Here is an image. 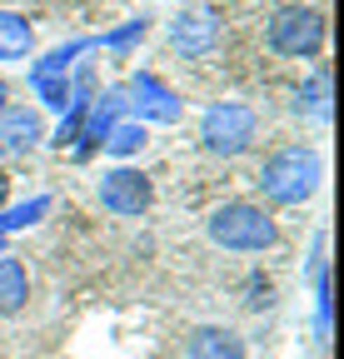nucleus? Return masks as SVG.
Here are the masks:
<instances>
[{
	"instance_id": "nucleus-1",
	"label": "nucleus",
	"mask_w": 344,
	"mask_h": 359,
	"mask_svg": "<svg viewBox=\"0 0 344 359\" xmlns=\"http://www.w3.org/2000/svg\"><path fill=\"white\" fill-rule=\"evenodd\" d=\"M315 185H319V155L305 145H289V150L270 155V165L260 170V190L275 205H299L305 195H315Z\"/></svg>"
},
{
	"instance_id": "nucleus-2",
	"label": "nucleus",
	"mask_w": 344,
	"mask_h": 359,
	"mask_svg": "<svg viewBox=\"0 0 344 359\" xmlns=\"http://www.w3.org/2000/svg\"><path fill=\"white\" fill-rule=\"evenodd\" d=\"M209 240L225 250H270L275 245V219L254 205H225L209 215Z\"/></svg>"
},
{
	"instance_id": "nucleus-3",
	"label": "nucleus",
	"mask_w": 344,
	"mask_h": 359,
	"mask_svg": "<svg viewBox=\"0 0 344 359\" xmlns=\"http://www.w3.org/2000/svg\"><path fill=\"white\" fill-rule=\"evenodd\" d=\"M319 45H324V20L305 6H284L270 20V50L280 55H315Z\"/></svg>"
},
{
	"instance_id": "nucleus-4",
	"label": "nucleus",
	"mask_w": 344,
	"mask_h": 359,
	"mask_svg": "<svg viewBox=\"0 0 344 359\" xmlns=\"http://www.w3.org/2000/svg\"><path fill=\"white\" fill-rule=\"evenodd\" d=\"M200 135H205V145L214 155H240L254 140V110H245V105H214L205 115Z\"/></svg>"
},
{
	"instance_id": "nucleus-5",
	"label": "nucleus",
	"mask_w": 344,
	"mask_h": 359,
	"mask_svg": "<svg viewBox=\"0 0 344 359\" xmlns=\"http://www.w3.org/2000/svg\"><path fill=\"white\" fill-rule=\"evenodd\" d=\"M100 200H105V210H115V215H145L150 210V180L140 175V170H110L105 175V185H100Z\"/></svg>"
},
{
	"instance_id": "nucleus-6",
	"label": "nucleus",
	"mask_w": 344,
	"mask_h": 359,
	"mask_svg": "<svg viewBox=\"0 0 344 359\" xmlns=\"http://www.w3.org/2000/svg\"><path fill=\"white\" fill-rule=\"evenodd\" d=\"M40 140V115L25 105H6L0 110V155H25Z\"/></svg>"
},
{
	"instance_id": "nucleus-7",
	"label": "nucleus",
	"mask_w": 344,
	"mask_h": 359,
	"mask_svg": "<svg viewBox=\"0 0 344 359\" xmlns=\"http://www.w3.org/2000/svg\"><path fill=\"white\" fill-rule=\"evenodd\" d=\"M190 359H245V339L235 330L205 325V330L190 334Z\"/></svg>"
},
{
	"instance_id": "nucleus-8",
	"label": "nucleus",
	"mask_w": 344,
	"mask_h": 359,
	"mask_svg": "<svg viewBox=\"0 0 344 359\" xmlns=\"http://www.w3.org/2000/svg\"><path fill=\"white\" fill-rule=\"evenodd\" d=\"M130 95H135L130 105L145 110V115H155V120H175V115H180L175 95H170L160 80H150V75H135V80H130Z\"/></svg>"
},
{
	"instance_id": "nucleus-9",
	"label": "nucleus",
	"mask_w": 344,
	"mask_h": 359,
	"mask_svg": "<svg viewBox=\"0 0 344 359\" xmlns=\"http://www.w3.org/2000/svg\"><path fill=\"white\" fill-rule=\"evenodd\" d=\"M25 294H30V280H25V264L20 259H0V314H11V309H20L25 304Z\"/></svg>"
},
{
	"instance_id": "nucleus-10",
	"label": "nucleus",
	"mask_w": 344,
	"mask_h": 359,
	"mask_svg": "<svg viewBox=\"0 0 344 359\" xmlns=\"http://www.w3.org/2000/svg\"><path fill=\"white\" fill-rule=\"evenodd\" d=\"M30 50V25L15 11H0V60H20Z\"/></svg>"
},
{
	"instance_id": "nucleus-11",
	"label": "nucleus",
	"mask_w": 344,
	"mask_h": 359,
	"mask_svg": "<svg viewBox=\"0 0 344 359\" xmlns=\"http://www.w3.org/2000/svg\"><path fill=\"white\" fill-rule=\"evenodd\" d=\"M209 35H214V20L209 15H180V25H175V40L190 45V50H200Z\"/></svg>"
},
{
	"instance_id": "nucleus-12",
	"label": "nucleus",
	"mask_w": 344,
	"mask_h": 359,
	"mask_svg": "<svg viewBox=\"0 0 344 359\" xmlns=\"http://www.w3.org/2000/svg\"><path fill=\"white\" fill-rule=\"evenodd\" d=\"M115 155H135L140 145H145V130H135V125H120L115 135H110V140H105Z\"/></svg>"
},
{
	"instance_id": "nucleus-13",
	"label": "nucleus",
	"mask_w": 344,
	"mask_h": 359,
	"mask_svg": "<svg viewBox=\"0 0 344 359\" xmlns=\"http://www.w3.org/2000/svg\"><path fill=\"white\" fill-rule=\"evenodd\" d=\"M35 85H40V95H46V105H55V110L70 100V85H65V80H55V75H40Z\"/></svg>"
},
{
	"instance_id": "nucleus-14",
	"label": "nucleus",
	"mask_w": 344,
	"mask_h": 359,
	"mask_svg": "<svg viewBox=\"0 0 344 359\" xmlns=\"http://www.w3.org/2000/svg\"><path fill=\"white\" fill-rule=\"evenodd\" d=\"M35 215H46V200H30V205H25V210H15V215H11V219H0V224H6V230H20V224H30V219H35Z\"/></svg>"
},
{
	"instance_id": "nucleus-15",
	"label": "nucleus",
	"mask_w": 344,
	"mask_h": 359,
	"mask_svg": "<svg viewBox=\"0 0 344 359\" xmlns=\"http://www.w3.org/2000/svg\"><path fill=\"white\" fill-rule=\"evenodd\" d=\"M6 195H11V175L0 170V205H6Z\"/></svg>"
},
{
	"instance_id": "nucleus-16",
	"label": "nucleus",
	"mask_w": 344,
	"mask_h": 359,
	"mask_svg": "<svg viewBox=\"0 0 344 359\" xmlns=\"http://www.w3.org/2000/svg\"><path fill=\"white\" fill-rule=\"evenodd\" d=\"M6 95H11V90H6V80H0V110H6Z\"/></svg>"
}]
</instances>
